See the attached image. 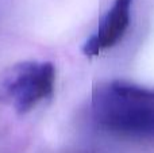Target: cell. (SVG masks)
I'll list each match as a JSON object with an SVG mask.
<instances>
[{
	"label": "cell",
	"mask_w": 154,
	"mask_h": 153,
	"mask_svg": "<svg viewBox=\"0 0 154 153\" xmlns=\"http://www.w3.org/2000/svg\"><path fill=\"white\" fill-rule=\"evenodd\" d=\"M97 122L109 132L133 137H154V100L116 94L108 84L93 95Z\"/></svg>",
	"instance_id": "7a4b0ae2"
},
{
	"label": "cell",
	"mask_w": 154,
	"mask_h": 153,
	"mask_svg": "<svg viewBox=\"0 0 154 153\" xmlns=\"http://www.w3.org/2000/svg\"><path fill=\"white\" fill-rule=\"evenodd\" d=\"M56 67L50 61H22L0 73V105L24 114L53 95Z\"/></svg>",
	"instance_id": "6da1fadb"
},
{
	"label": "cell",
	"mask_w": 154,
	"mask_h": 153,
	"mask_svg": "<svg viewBox=\"0 0 154 153\" xmlns=\"http://www.w3.org/2000/svg\"><path fill=\"white\" fill-rule=\"evenodd\" d=\"M133 2L134 0H115L95 34L85 41L82 46L85 56H99L101 52L115 46L122 39L130 26Z\"/></svg>",
	"instance_id": "3957f363"
}]
</instances>
